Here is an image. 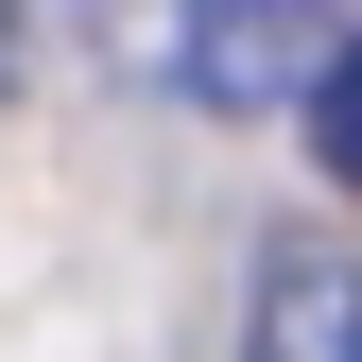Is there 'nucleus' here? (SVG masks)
<instances>
[{"label": "nucleus", "mask_w": 362, "mask_h": 362, "mask_svg": "<svg viewBox=\"0 0 362 362\" xmlns=\"http://www.w3.org/2000/svg\"><path fill=\"white\" fill-rule=\"evenodd\" d=\"M328 35H345V0H173L156 69L190 86V104H293V86L328 69Z\"/></svg>", "instance_id": "nucleus-1"}, {"label": "nucleus", "mask_w": 362, "mask_h": 362, "mask_svg": "<svg viewBox=\"0 0 362 362\" xmlns=\"http://www.w3.org/2000/svg\"><path fill=\"white\" fill-rule=\"evenodd\" d=\"M242 362H362V259L345 242H259Z\"/></svg>", "instance_id": "nucleus-2"}, {"label": "nucleus", "mask_w": 362, "mask_h": 362, "mask_svg": "<svg viewBox=\"0 0 362 362\" xmlns=\"http://www.w3.org/2000/svg\"><path fill=\"white\" fill-rule=\"evenodd\" d=\"M310 121H328V173H362V35H328V69H310Z\"/></svg>", "instance_id": "nucleus-3"}, {"label": "nucleus", "mask_w": 362, "mask_h": 362, "mask_svg": "<svg viewBox=\"0 0 362 362\" xmlns=\"http://www.w3.org/2000/svg\"><path fill=\"white\" fill-rule=\"evenodd\" d=\"M0 86H18V0H0Z\"/></svg>", "instance_id": "nucleus-4"}]
</instances>
